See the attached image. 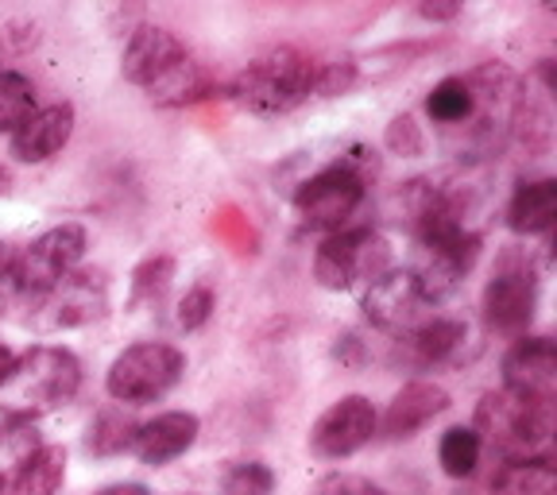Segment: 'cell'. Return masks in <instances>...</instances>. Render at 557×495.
Instances as JSON below:
<instances>
[{"mask_svg":"<svg viewBox=\"0 0 557 495\" xmlns=\"http://www.w3.org/2000/svg\"><path fill=\"white\" fill-rule=\"evenodd\" d=\"M426 113L434 124H442L445 132H461L472 116V86L469 78L453 74V78H442L426 97Z\"/></svg>","mask_w":557,"mask_h":495,"instance_id":"obj_21","label":"cell"},{"mask_svg":"<svg viewBox=\"0 0 557 495\" xmlns=\"http://www.w3.org/2000/svg\"><path fill=\"white\" fill-rule=\"evenodd\" d=\"M171 279H174L171 256H151V260H144L136 268V275H132V306H136V310H156L166 298V290H171Z\"/></svg>","mask_w":557,"mask_h":495,"instance_id":"obj_25","label":"cell"},{"mask_svg":"<svg viewBox=\"0 0 557 495\" xmlns=\"http://www.w3.org/2000/svg\"><path fill=\"white\" fill-rule=\"evenodd\" d=\"M198 414H190V410H166V414H156L151 422L136 426L128 453H136L139 461L151 465V469H163V465L178 461L198 442Z\"/></svg>","mask_w":557,"mask_h":495,"instance_id":"obj_15","label":"cell"},{"mask_svg":"<svg viewBox=\"0 0 557 495\" xmlns=\"http://www.w3.org/2000/svg\"><path fill=\"white\" fill-rule=\"evenodd\" d=\"M97 495H151L144 484H109V487H101Z\"/></svg>","mask_w":557,"mask_h":495,"instance_id":"obj_32","label":"cell"},{"mask_svg":"<svg viewBox=\"0 0 557 495\" xmlns=\"http://www.w3.org/2000/svg\"><path fill=\"white\" fill-rule=\"evenodd\" d=\"M375 407L364 395H345L310 426V453L318 461H345L375 437Z\"/></svg>","mask_w":557,"mask_h":495,"instance_id":"obj_11","label":"cell"},{"mask_svg":"<svg viewBox=\"0 0 557 495\" xmlns=\"http://www.w3.org/2000/svg\"><path fill=\"white\" fill-rule=\"evenodd\" d=\"M313 495H392V492H383L380 484H372L364 477H352V472H333V477H325L322 484L313 487Z\"/></svg>","mask_w":557,"mask_h":495,"instance_id":"obj_29","label":"cell"},{"mask_svg":"<svg viewBox=\"0 0 557 495\" xmlns=\"http://www.w3.org/2000/svg\"><path fill=\"white\" fill-rule=\"evenodd\" d=\"M82 387L78 357L62 345H35L24 357H16L9 380L0 383V414L35 422L66 407Z\"/></svg>","mask_w":557,"mask_h":495,"instance_id":"obj_3","label":"cell"},{"mask_svg":"<svg viewBox=\"0 0 557 495\" xmlns=\"http://www.w3.org/2000/svg\"><path fill=\"white\" fill-rule=\"evenodd\" d=\"M322 66L325 62L310 59L295 47H275V51L252 59L228 82V97L256 116L295 113L298 104L322 94Z\"/></svg>","mask_w":557,"mask_h":495,"instance_id":"obj_2","label":"cell"},{"mask_svg":"<svg viewBox=\"0 0 557 495\" xmlns=\"http://www.w3.org/2000/svg\"><path fill=\"white\" fill-rule=\"evenodd\" d=\"M121 74L139 86L163 109H183L213 94L209 70L186 51V44L166 27H139L132 32L121 54Z\"/></svg>","mask_w":557,"mask_h":495,"instance_id":"obj_1","label":"cell"},{"mask_svg":"<svg viewBox=\"0 0 557 495\" xmlns=\"http://www.w3.org/2000/svg\"><path fill=\"white\" fill-rule=\"evenodd\" d=\"M484 322L504 337H527L539 310V268L527 252H504L484 287Z\"/></svg>","mask_w":557,"mask_h":495,"instance_id":"obj_9","label":"cell"},{"mask_svg":"<svg viewBox=\"0 0 557 495\" xmlns=\"http://www.w3.org/2000/svg\"><path fill=\"white\" fill-rule=\"evenodd\" d=\"M504 392L527 403H554L557 345L549 337H519L504 357Z\"/></svg>","mask_w":557,"mask_h":495,"instance_id":"obj_13","label":"cell"},{"mask_svg":"<svg viewBox=\"0 0 557 495\" xmlns=\"http://www.w3.org/2000/svg\"><path fill=\"white\" fill-rule=\"evenodd\" d=\"M449 410V392L442 383L430 380H410L392 403L383 410V418H375V434H383L387 442H407L418 430H426L437 414Z\"/></svg>","mask_w":557,"mask_h":495,"instance_id":"obj_14","label":"cell"},{"mask_svg":"<svg viewBox=\"0 0 557 495\" xmlns=\"http://www.w3.org/2000/svg\"><path fill=\"white\" fill-rule=\"evenodd\" d=\"M82 256H86V228L74 225V221L47 228L35 240H27L24 248H12L9 268H12L16 298L39 295V290L54 287L70 271H78Z\"/></svg>","mask_w":557,"mask_h":495,"instance_id":"obj_10","label":"cell"},{"mask_svg":"<svg viewBox=\"0 0 557 495\" xmlns=\"http://www.w3.org/2000/svg\"><path fill=\"white\" fill-rule=\"evenodd\" d=\"M476 437L499 449L507 461L546 457L554 434V403H527L519 395H484L476 407Z\"/></svg>","mask_w":557,"mask_h":495,"instance_id":"obj_4","label":"cell"},{"mask_svg":"<svg viewBox=\"0 0 557 495\" xmlns=\"http://www.w3.org/2000/svg\"><path fill=\"white\" fill-rule=\"evenodd\" d=\"M39 434H35V422H20V418H4L0 426V495L9 487V480L16 477L20 465L39 449Z\"/></svg>","mask_w":557,"mask_h":495,"instance_id":"obj_23","label":"cell"},{"mask_svg":"<svg viewBox=\"0 0 557 495\" xmlns=\"http://www.w3.org/2000/svg\"><path fill=\"white\" fill-rule=\"evenodd\" d=\"M66 480V449L59 445H39L9 480L4 495H54Z\"/></svg>","mask_w":557,"mask_h":495,"instance_id":"obj_19","label":"cell"},{"mask_svg":"<svg viewBox=\"0 0 557 495\" xmlns=\"http://www.w3.org/2000/svg\"><path fill=\"white\" fill-rule=\"evenodd\" d=\"M418 12H422L426 20H453L461 9H457V4H422Z\"/></svg>","mask_w":557,"mask_h":495,"instance_id":"obj_31","label":"cell"},{"mask_svg":"<svg viewBox=\"0 0 557 495\" xmlns=\"http://www.w3.org/2000/svg\"><path fill=\"white\" fill-rule=\"evenodd\" d=\"M24 325L35 333H66L97 322L109 310V283L101 271H70L54 287L27 295Z\"/></svg>","mask_w":557,"mask_h":495,"instance_id":"obj_6","label":"cell"},{"mask_svg":"<svg viewBox=\"0 0 557 495\" xmlns=\"http://www.w3.org/2000/svg\"><path fill=\"white\" fill-rule=\"evenodd\" d=\"M9 186H12L9 171H4V166H0V194H9Z\"/></svg>","mask_w":557,"mask_h":495,"instance_id":"obj_34","label":"cell"},{"mask_svg":"<svg viewBox=\"0 0 557 495\" xmlns=\"http://www.w3.org/2000/svg\"><path fill=\"white\" fill-rule=\"evenodd\" d=\"M480 453H484V442L476 437L472 426H453L442 434V445H437V461H442V472L453 480H465L476 472Z\"/></svg>","mask_w":557,"mask_h":495,"instance_id":"obj_22","label":"cell"},{"mask_svg":"<svg viewBox=\"0 0 557 495\" xmlns=\"http://www.w3.org/2000/svg\"><path fill=\"white\" fill-rule=\"evenodd\" d=\"M492 495H557V469L549 457L507 461L492 477Z\"/></svg>","mask_w":557,"mask_h":495,"instance_id":"obj_20","label":"cell"},{"mask_svg":"<svg viewBox=\"0 0 557 495\" xmlns=\"http://www.w3.org/2000/svg\"><path fill=\"white\" fill-rule=\"evenodd\" d=\"M218 495H275V472L263 461H236L221 477Z\"/></svg>","mask_w":557,"mask_h":495,"instance_id":"obj_27","label":"cell"},{"mask_svg":"<svg viewBox=\"0 0 557 495\" xmlns=\"http://www.w3.org/2000/svg\"><path fill=\"white\" fill-rule=\"evenodd\" d=\"M132 434H136V422H128L121 410H104L89 426L86 449L97 453V457H113V453L132 449Z\"/></svg>","mask_w":557,"mask_h":495,"instance_id":"obj_26","label":"cell"},{"mask_svg":"<svg viewBox=\"0 0 557 495\" xmlns=\"http://www.w3.org/2000/svg\"><path fill=\"white\" fill-rule=\"evenodd\" d=\"M74 132V104L59 101L47 109H35L16 132H12V156L20 163H47L70 144Z\"/></svg>","mask_w":557,"mask_h":495,"instance_id":"obj_16","label":"cell"},{"mask_svg":"<svg viewBox=\"0 0 557 495\" xmlns=\"http://www.w3.org/2000/svg\"><path fill=\"white\" fill-rule=\"evenodd\" d=\"M186 372V357L166 341H139V345L124 348L121 357L109 364L104 375V392L113 395L124 407H148V403L163 399L166 392L178 387Z\"/></svg>","mask_w":557,"mask_h":495,"instance_id":"obj_5","label":"cell"},{"mask_svg":"<svg viewBox=\"0 0 557 495\" xmlns=\"http://www.w3.org/2000/svg\"><path fill=\"white\" fill-rule=\"evenodd\" d=\"M360 306H364L368 322L380 325V330L407 333L422 322L426 313V295L418 287V279L407 268H387L380 279H372L364 290H360Z\"/></svg>","mask_w":557,"mask_h":495,"instance_id":"obj_12","label":"cell"},{"mask_svg":"<svg viewBox=\"0 0 557 495\" xmlns=\"http://www.w3.org/2000/svg\"><path fill=\"white\" fill-rule=\"evenodd\" d=\"M35 113V86L20 70H0V132H16Z\"/></svg>","mask_w":557,"mask_h":495,"instance_id":"obj_24","label":"cell"},{"mask_svg":"<svg viewBox=\"0 0 557 495\" xmlns=\"http://www.w3.org/2000/svg\"><path fill=\"white\" fill-rule=\"evenodd\" d=\"M465 341H469V325L457 318H430L418 322L414 330L399 333V352L410 368H437L461 357Z\"/></svg>","mask_w":557,"mask_h":495,"instance_id":"obj_17","label":"cell"},{"mask_svg":"<svg viewBox=\"0 0 557 495\" xmlns=\"http://www.w3.org/2000/svg\"><path fill=\"white\" fill-rule=\"evenodd\" d=\"M557 221V183L554 178H527L515 186L507 201V225L519 236H542Z\"/></svg>","mask_w":557,"mask_h":495,"instance_id":"obj_18","label":"cell"},{"mask_svg":"<svg viewBox=\"0 0 557 495\" xmlns=\"http://www.w3.org/2000/svg\"><path fill=\"white\" fill-rule=\"evenodd\" d=\"M12 252H4V244H0V318L9 313L12 298H16V287H12V268H9Z\"/></svg>","mask_w":557,"mask_h":495,"instance_id":"obj_30","label":"cell"},{"mask_svg":"<svg viewBox=\"0 0 557 495\" xmlns=\"http://www.w3.org/2000/svg\"><path fill=\"white\" fill-rule=\"evenodd\" d=\"M387 268H392L387 240L380 233H372V228H352V225L325 236L318 256H313V279L325 290L368 287Z\"/></svg>","mask_w":557,"mask_h":495,"instance_id":"obj_8","label":"cell"},{"mask_svg":"<svg viewBox=\"0 0 557 495\" xmlns=\"http://www.w3.org/2000/svg\"><path fill=\"white\" fill-rule=\"evenodd\" d=\"M213 306H218V298H213V287L198 283V287L186 290V298L178 302V313H174V322H178V330L194 333V330H201V325L209 322Z\"/></svg>","mask_w":557,"mask_h":495,"instance_id":"obj_28","label":"cell"},{"mask_svg":"<svg viewBox=\"0 0 557 495\" xmlns=\"http://www.w3.org/2000/svg\"><path fill=\"white\" fill-rule=\"evenodd\" d=\"M368 198V178L352 159L322 166L295 190V213L306 228L318 233H341Z\"/></svg>","mask_w":557,"mask_h":495,"instance_id":"obj_7","label":"cell"},{"mask_svg":"<svg viewBox=\"0 0 557 495\" xmlns=\"http://www.w3.org/2000/svg\"><path fill=\"white\" fill-rule=\"evenodd\" d=\"M12 364H16V352H12V348H9V345H0V383L9 380Z\"/></svg>","mask_w":557,"mask_h":495,"instance_id":"obj_33","label":"cell"}]
</instances>
